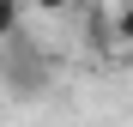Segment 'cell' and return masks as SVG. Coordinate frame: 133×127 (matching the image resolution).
<instances>
[{
	"instance_id": "3",
	"label": "cell",
	"mask_w": 133,
	"mask_h": 127,
	"mask_svg": "<svg viewBox=\"0 0 133 127\" xmlns=\"http://www.w3.org/2000/svg\"><path fill=\"white\" fill-rule=\"evenodd\" d=\"M36 6H42V12H73L79 0H36Z\"/></svg>"
},
{
	"instance_id": "2",
	"label": "cell",
	"mask_w": 133,
	"mask_h": 127,
	"mask_svg": "<svg viewBox=\"0 0 133 127\" xmlns=\"http://www.w3.org/2000/svg\"><path fill=\"white\" fill-rule=\"evenodd\" d=\"M109 30H115V49H133V0H121V6H115Z\"/></svg>"
},
{
	"instance_id": "1",
	"label": "cell",
	"mask_w": 133,
	"mask_h": 127,
	"mask_svg": "<svg viewBox=\"0 0 133 127\" xmlns=\"http://www.w3.org/2000/svg\"><path fill=\"white\" fill-rule=\"evenodd\" d=\"M18 36H24V6L0 0V42H18Z\"/></svg>"
}]
</instances>
